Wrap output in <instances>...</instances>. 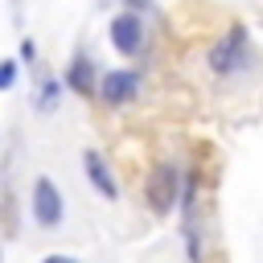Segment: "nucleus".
Returning a JSON list of instances; mask_svg holds the SVG:
<instances>
[{
    "label": "nucleus",
    "mask_w": 263,
    "mask_h": 263,
    "mask_svg": "<svg viewBox=\"0 0 263 263\" xmlns=\"http://www.w3.org/2000/svg\"><path fill=\"white\" fill-rule=\"evenodd\" d=\"M242 58H247V29L242 25H230L214 41V49H210V70L214 74H234L242 66Z\"/></svg>",
    "instance_id": "1"
},
{
    "label": "nucleus",
    "mask_w": 263,
    "mask_h": 263,
    "mask_svg": "<svg viewBox=\"0 0 263 263\" xmlns=\"http://www.w3.org/2000/svg\"><path fill=\"white\" fill-rule=\"evenodd\" d=\"M144 197H148L152 214H168L173 201L181 197V177H177V168H173V164H156L152 177H148V185H144Z\"/></svg>",
    "instance_id": "2"
},
{
    "label": "nucleus",
    "mask_w": 263,
    "mask_h": 263,
    "mask_svg": "<svg viewBox=\"0 0 263 263\" xmlns=\"http://www.w3.org/2000/svg\"><path fill=\"white\" fill-rule=\"evenodd\" d=\"M33 218L41 226H58L62 222V193H58V185L49 177H41L33 185Z\"/></svg>",
    "instance_id": "3"
},
{
    "label": "nucleus",
    "mask_w": 263,
    "mask_h": 263,
    "mask_svg": "<svg viewBox=\"0 0 263 263\" xmlns=\"http://www.w3.org/2000/svg\"><path fill=\"white\" fill-rule=\"evenodd\" d=\"M111 45H115L119 53H136V49L144 45V21H140L136 12H119V16L111 21Z\"/></svg>",
    "instance_id": "4"
},
{
    "label": "nucleus",
    "mask_w": 263,
    "mask_h": 263,
    "mask_svg": "<svg viewBox=\"0 0 263 263\" xmlns=\"http://www.w3.org/2000/svg\"><path fill=\"white\" fill-rule=\"evenodd\" d=\"M136 90H140V74H132V70H111V74H103V82H99V99L111 103V107L136 99Z\"/></svg>",
    "instance_id": "5"
},
{
    "label": "nucleus",
    "mask_w": 263,
    "mask_h": 263,
    "mask_svg": "<svg viewBox=\"0 0 263 263\" xmlns=\"http://www.w3.org/2000/svg\"><path fill=\"white\" fill-rule=\"evenodd\" d=\"M82 160H86V177L95 181V189H99L103 197H115V193H119V181H115V173L107 168V160H103L95 148H86V152H82Z\"/></svg>",
    "instance_id": "6"
},
{
    "label": "nucleus",
    "mask_w": 263,
    "mask_h": 263,
    "mask_svg": "<svg viewBox=\"0 0 263 263\" xmlns=\"http://www.w3.org/2000/svg\"><path fill=\"white\" fill-rule=\"evenodd\" d=\"M66 82H70V86H74L78 95H86V90L95 86V70H90V62H86V58H78V62L70 66V74H66Z\"/></svg>",
    "instance_id": "7"
},
{
    "label": "nucleus",
    "mask_w": 263,
    "mask_h": 263,
    "mask_svg": "<svg viewBox=\"0 0 263 263\" xmlns=\"http://www.w3.org/2000/svg\"><path fill=\"white\" fill-rule=\"evenodd\" d=\"M12 82H16V62L4 58V62H0V90H8Z\"/></svg>",
    "instance_id": "8"
},
{
    "label": "nucleus",
    "mask_w": 263,
    "mask_h": 263,
    "mask_svg": "<svg viewBox=\"0 0 263 263\" xmlns=\"http://www.w3.org/2000/svg\"><path fill=\"white\" fill-rule=\"evenodd\" d=\"M58 103V82H45L41 86V107H53Z\"/></svg>",
    "instance_id": "9"
},
{
    "label": "nucleus",
    "mask_w": 263,
    "mask_h": 263,
    "mask_svg": "<svg viewBox=\"0 0 263 263\" xmlns=\"http://www.w3.org/2000/svg\"><path fill=\"white\" fill-rule=\"evenodd\" d=\"M41 263H74L70 255H49V259H41Z\"/></svg>",
    "instance_id": "10"
}]
</instances>
